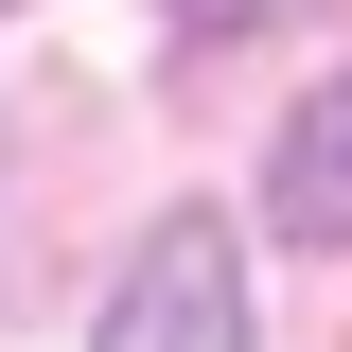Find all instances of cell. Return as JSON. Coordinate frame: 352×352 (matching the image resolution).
Instances as JSON below:
<instances>
[{"instance_id": "4", "label": "cell", "mask_w": 352, "mask_h": 352, "mask_svg": "<svg viewBox=\"0 0 352 352\" xmlns=\"http://www.w3.org/2000/svg\"><path fill=\"white\" fill-rule=\"evenodd\" d=\"M0 18H18V0H0Z\"/></svg>"}, {"instance_id": "1", "label": "cell", "mask_w": 352, "mask_h": 352, "mask_svg": "<svg viewBox=\"0 0 352 352\" xmlns=\"http://www.w3.org/2000/svg\"><path fill=\"white\" fill-rule=\"evenodd\" d=\"M106 352H247V247L212 212H176L159 247L124 264V300H106Z\"/></svg>"}, {"instance_id": "2", "label": "cell", "mask_w": 352, "mask_h": 352, "mask_svg": "<svg viewBox=\"0 0 352 352\" xmlns=\"http://www.w3.org/2000/svg\"><path fill=\"white\" fill-rule=\"evenodd\" d=\"M264 212L300 229L317 264H352V88H317L300 124H282V159H264Z\"/></svg>"}, {"instance_id": "3", "label": "cell", "mask_w": 352, "mask_h": 352, "mask_svg": "<svg viewBox=\"0 0 352 352\" xmlns=\"http://www.w3.org/2000/svg\"><path fill=\"white\" fill-rule=\"evenodd\" d=\"M282 0H176V36H264Z\"/></svg>"}]
</instances>
